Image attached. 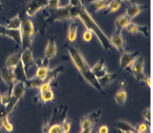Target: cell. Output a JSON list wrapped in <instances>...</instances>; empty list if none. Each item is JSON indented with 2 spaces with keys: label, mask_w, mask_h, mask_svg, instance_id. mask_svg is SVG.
Wrapping results in <instances>:
<instances>
[{
  "label": "cell",
  "mask_w": 153,
  "mask_h": 133,
  "mask_svg": "<svg viewBox=\"0 0 153 133\" xmlns=\"http://www.w3.org/2000/svg\"><path fill=\"white\" fill-rule=\"evenodd\" d=\"M143 82H145L146 83V85L149 87V88H151V86H152V81H151V78H150L149 76L146 75Z\"/></svg>",
  "instance_id": "7bdbcfd3"
},
{
  "label": "cell",
  "mask_w": 153,
  "mask_h": 133,
  "mask_svg": "<svg viewBox=\"0 0 153 133\" xmlns=\"http://www.w3.org/2000/svg\"><path fill=\"white\" fill-rule=\"evenodd\" d=\"M108 131H109V129H108V126H106V125H103V126H101L99 127V129H98V131H97V132L98 133H108Z\"/></svg>",
  "instance_id": "ab89813d"
},
{
  "label": "cell",
  "mask_w": 153,
  "mask_h": 133,
  "mask_svg": "<svg viewBox=\"0 0 153 133\" xmlns=\"http://www.w3.org/2000/svg\"><path fill=\"white\" fill-rule=\"evenodd\" d=\"M108 2H104V1H102V0H94V1H92L90 3L89 9L92 11V13H97V12L101 11V10H103V9L107 7Z\"/></svg>",
  "instance_id": "d4e9b609"
},
{
  "label": "cell",
  "mask_w": 153,
  "mask_h": 133,
  "mask_svg": "<svg viewBox=\"0 0 153 133\" xmlns=\"http://www.w3.org/2000/svg\"><path fill=\"white\" fill-rule=\"evenodd\" d=\"M78 33V22L76 20H71L67 33V40L69 42L73 43L77 39Z\"/></svg>",
  "instance_id": "e0dca14e"
},
{
  "label": "cell",
  "mask_w": 153,
  "mask_h": 133,
  "mask_svg": "<svg viewBox=\"0 0 153 133\" xmlns=\"http://www.w3.org/2000/svg\"><path fill=\"white\" fill-rule=\"evenodd\" d=\"M80 2H82V0H69V4L71 7H75Z\"/></svg>",
  "instance_id": "60d3db41"
},
{
  "label": "cell",
  "mask_w": 153,
  "mask_h": 133,
  "mask_svg": "<svg viewBox=\"0 0 153 133\" xmlns=\"http://www.w3.org/2000/svg\"><path fill=\"white\" fill-rule=\"evenodd\" d=\"M78 11V18L82 22L84 26L85 27L86 30H89L92 32L93 34H94L99 40L100 45L102 46L106 51H110L113 49V46L110 42L109 38L106 36V34L103 33V31L100 28V26L97 24V22L94 21V19L90 14L87 8L83 4V2H80L79 4L75 7Z\"/></svg>",
  "instance_id": "7a4b0ae2"
},
{
  "label": "cell",
  "mask_w": 153,
  "mask_h": 133,
  "mask_svg": "<svg viewBox=\"0 0 153 133\" xmlns=\"http://www.w3.org/2000/svg\"><path fill=\"white\" fill-rule=\"evenodd\" d=\"M0 124H1V126L3 127V129L6 132L10 133L13 131V126L9 121L8 115L5 113V112H4V114L0 116Z\"/></svg>",
  "instance_id": "7402d4cb"
},
{
  "label": "cell",
  "mask_w": 153,
  "mask_h": 133,
  "mask_svg": "<svg viewBox=\"0 0 153 133\" xmlns=\"http://www.w3.org/2000/svg\"><path fill=\"white\" fill-rule=\"evenodd\" d=\"M51 82H47V81H44L42 83V84L41 85V87L39 88L40 90V94L41 93H43L45 91H47V90L51 89Z\"/></svg>",
  "instance_id": "f35d334b"
},
{
  "label": "cell",
  "mask_w": 153,
  "mask_h": 133,
  "mask_svg": "<svg viewBox=\"0 0 153 133\" xmlns=\"http://www.w3.org/2000/svg\"><path fill=\"white\" fill-rule=\"evenodd\" d=\"M129 71L132 73L135 79L138 81L143 82L146 78V75L144 73L145 70V61L144 58L141 55H139L132 61V64L128 67Z\"/></svg>",
  "instance_id": "5b68a950"
},
{
  "label": "cell",
  "mask_w": 153,
  "mask_h": 133,
  "mask_svg": "<svg viewBox=\"0 0 153 133\" xmlns=\"http://www.w3.org/2000/svg\"><path fill=\"white\" fill-rule=\"evenodd\" d=\"M132 22V19L128 18L127 15L123 14L121 16H119L118 18L115 20V22H114V25H115V31H117V32H120L122 33V31L124 28H126L128 25Z\"/></svg>",
  "instance_id": "ac0fdd59"
},
{
  "label": "cell",
  "mask_w": 153,
  "mask_h": 133,
  "mask_svg": "<svg viewBox=\"0 0 153 133\" xmlns=\"http://www.w3.org/2000/svg\"><path fill=\"white\" fill-rule=\"evenodd\" d=\"M97 133H98V132H97Z\"/></svg>",
  "instance_id": "f907efd6"
},
{
  "label": "cell",
  "mask_w": 153,
  "mask_h": 133,
  "mask_svg": "<svg viewBox=\"0 0 153 133\" xmlns=\"http://www.w3.org/2000/svg\"><path fill=\"white\" fill-rule=\"evenodd\" d=\"M57 54V47L55 36H49L48 42L44 50V58L50 61L53 59Z\"/></svg>",
  "instance_id": "8fae6325"
},
{
  "label": "cell",
  "mask_w": 153,
  "mask_h": 133,
  "mask_svg": "<svg viewBox=\"0 0 153 133\" xmlns=\"http://www.w3.org/2000/svg\"><path fill=\"white\" fill-rule=\"evenodd\" d=\"M102 1H104V2H108V0H102Z\"/></svg>",
  "instance_id": "7dc6e473"
},
{
  "label": "cell",
  "mask_w": 153,
  "mask_h": 133,
  "mask_svg": "<svg viewBox=\"0 0 153 133\" xmlns=\"http://www.w3.org/2000/svg\"><path fill=\"white\" fill-rule=\"evenodd\" d=\"M40 99L42 100L43 103H49V102H52L55 99V94L52 89L50 90L45 91L43 93L40 94Z\"/></svg>",
  "instance_id": "4dcf8cb0"
},
{
  "label": "cell",
  "mask_w": 153,
  "mask_h": 133,
  "mask_svg": "<svg viewBox=\"0 0 153 133\" xmlns=\"http://www.w3.org/2000/svg\"><path fill=\"white\" fill-rule=\"evenodd\" d=\"M91 70L97 79H99L102 78L108 73L107 67L105 65V61L103 59H100L95 65L91 67Z\"/></svg>",
  "instance_id": "9a60e30c"
},
{
  "label": "cell",
  "mask_w": 153,
  "mask_h": 133,
  "mask_svg": "<svg viewBox=\"0 0 153 133\" xmlns=\"http://www.w3.org/2000/svg\"><path fill=\"white\" fill-rule=\"evenodd\" d=\"M0 75H1V79H3V81L5 83V84L7 86H8L9 91H10L12 87L13 86V84L16 82V79H15L14 74H13V69H8L6 66H4V67L1 69Z\"/></svg>",
  "instance_id": "7c38bea8"
},
{
  "label": "cell",
  "mask_w": 153,
  "mask_h": 133,
  "mask_svg": "<svg viewBox=\"0 0 153 133\" xmlns=\"http://www.w3.org/2000/svg\"><path fill=\"white\" fill-rule=\"evenodd\" d=\"M22 24V18L20 15L17 14L15 17L7 20L6 27L9 29H20Z\"/></svg>",
  "instance_id": "83f0119b"
},
{
  "label": "cell",
  "mask_w": 153,
  "mask_h": 133,
  "mask_svg": "<svg viewBox=\"0 0 153 133\" xmlns=\"http://www.w3.org/2000/svg\"><path fill=\"white\" fill-rule=\"evenodd\" d=\"M146 7V5H142V4L132 3L130 6H128V7H127L125 14L127 15L130 19H132H132L134 18H136L141 12H143Z\"/></svg>",
  "instance_id": "2e32d148"
},
{
  "label": "cell",
  "mask_w": 153,
  "mask_h": 133,
  "mask_svg": "<svg viewBox=\"0 0 153 133\" xmlns=\"http://www.w3.org/2000/svg\"><path fill=\"white\" fill-rule=\"evenodd\" d=\"M20 61H21V53L19 52L13 53L6 59L5 66L8 69H13L20 64Z\"/></svg>",
  "instance_id": "d6986e66"
},
{
  "label": "cell",
  "mask_w": 153,
  "mask_h": 133,
  "mask_svg": "<svg viewBox=\"0 0 153 133\" xmlns=\"http://www.w3.org/2000/svg\"><path fill=\"white\" fill-rule=\"evenodd\" d=\"M20 64L24 69V72L26 73V75L27 76L29 69L36 65V61H35L34 56H33L32 47L22 50V52L21 53Z\"/></svg>",
  "instance_id": "8992f818"
},
{
  "label": "cell",
  "mask_w": 153,
  "mask_h": 133,
  "mask_svg": "<svg viewBox=\"0 0 153 133\" xmlns=\"http://www.w3.org/2000/svg\"><path fill=\"white\" fill-rule=\"evenodd\" d=\"M127 98H128V93L123 88H121L120 89L117 90L114 96V100L116 102V103L119 106L124 105Z\"/></svg>",
  "instance_id": "603a6c76"
},
{
  "label": "cell",
  "mask_w": 153,
  "mask_h": 133,
  "mask_svg": "<svg viewBox=\"0 0 153 133\" xmlns=\"http://www.w3.org/2000/svg\"><path fill=\"white\" fill-rule=\"evenodd\" d=\"M11 99H12V95H11L10 91H8V92H6L5 94H1L0 103L5 108V107L9 103V102L11 101Z\"/></svg>",
  "instance_id": "1f68e13d"
},
{
  "label": "cell",
  "mask_w": 153,
  "mask_h": 133,
  "mask_svg": "<svg viewBox=\"0 0 153 133\" xmlns=\"http://www.w3.org/2000/svg\"><path fill=\"white\" fill-rule=\"evenodd\" d=\"M142 115H143V119L146 121V122H151V108H145L142 112Z\"/></svg>",
  "instance_id": "8d00e7d4"
},
{
  "label": "cell",
  "mask_w": 153,
  "mask_h": 133,
  "mask_svg": "<svg viewBox=\"0 0 153 133\" xmlns=\"http://www.w3.org/2000/svg\"><path fill=\"white\" fill-rule=\"evenodd\" d=\"M4 36L9 37L14 41L17 46L21 45V33H20V29H9L7 28L4 33Z\"/></svg>",
  "instance_id": "ffe728a7"
},
{
  "label": "cell",
  "mask_w": 153,
  "mask_h": 133,
  "mask_svg": "<svg viewBox=\"0 0 153 133\" xmlns=\"http://www.w3.org/2000/svg\"><path fill=\"white\" fill-rule=\"evenodd\" d=\"M13 74H14L16 81H21V82L25 83L26 80L27 79V76L26 75V73L24 72V69L22 67L21 64H19L16 68L13 69Z\"/></svg>",
  "instance_id": "484cf974"
},
{
  "label": "cell",
  "mask_w": 153,
  "mask_h": 133,
  "mask_svg": "<svg viewBox=\"0 0 153 133\" xmlns=\"http://www.w3.org/2000/svg\"><path fill=\"white\" fill-rule=\"evenodd\" d=\"M0 98H1V93H0ZM0 105H1V103H0Z\"/></svg>",
  "instance_id": "681fc988"
},
{
  "label": "cell",
  "mask_w": 153,
  "mask_h": 133,
  "mask_svg": "<svg viewBox=\"0 0 153 133\" xmlns=\"http://www.w3.org/2000/svg\"><path fill=\"white\" fill-rule=\"evenodd\" d=\"M116 127L121 132L137 133L135 126H132L131 123H129V122H127V121H124V120H118L116 122Z\"/></svg>",
  "instance_id": "44dd1931"
},
{
  "label": "cell",
  "mask_w": 153,
  "mask_h": 133,
  "mask_svg": "<svg viewBox=\"0 0 153 133\" xmlns=\"http://www.w3.org/2000/svg\"><path fill=\"white\" fill-rule=\"evenodd\" d=\"M26 88H27V86H26L24 82L16 81L10 90L12 98L18 101L20 100L22 98H23L24 94H25Z\"/></svg>",
  "instance_id": "4fadbf2b"
},
{
  "label": "cell",
  "mask_w": 153,
  "mask_h": 133,
  "mask_svg": "<svg viewBox=\"0 0 153 133\" xmlns=\"http://www.w3.org/2000/svg\"><path fill=\"white\" fill-rule=\"evenodd\" d=\"M135 129L137 133H147L149 129V125L146 122H142L135 126Z\"/></svg>",
  "instance_id": "d6a6232c"
},
{
  "label": "cell",
  "mask_w": 153,
  "mask_h": 133,
  "mask_svg": "<svg viewBox=\"0 0 153 133\" xmlns=\"http://www.w3.org/2000/svg\"><path fill=\"white\" fill-rule=\"evenodd\" d=\"M43 82H44V80L33 76L31 79H27L26 80L25 84L26 86L31 88V89H39Z\"/></svg>",
  "instance_id": "f546056e"
},
{
  "label": "cell",
  "mask_w": 153,
  "mask_h": 133,
  "mask_svg": "<svg viewBox=\"0 0 153 133\" xmlns=\"http://www.w3.org/2000/svg\"><path fill=\"white\" fill-rule=\"evenodd\" d=\"M44 14V20L49 23L56 21H68L78 19L77 9L75 7H71L70 4L64 7H58L56 8L46 7Z\"/></svg>",
  "instance_id": "3957f363"
},
{
  "label": "cell",
  "mask_w": 153,
  "mask_h": 133,
  "mask_svg": "<svg viewBox=\"0 0 153 133\" xmlns=\"http://www.w3.org/2000/svg\"><path fill=\"white\" fill-rule=\"evenodd\" d=\"M109 40H110V42L113 47H114L120 54L124 52L125 48H126V41L122 35V33L115 31L112 34Z\"/></svg>",
  "instance_id": "9c48e42d"
},
{
  "label": "cell",
  "mask_w": 153,
  "mask_h": 133,
  "mask_svg": "<svg viewBox=\"0 0 153 133\" xmlns=\"http://www.w3.org/2000/svg\"><path fill=\"white\" fill-rule=\"evenodd\" d=\"M68 52L75 68L77 69V70L80 74V75L84 78V79L94 89L98 90L101 94H104L103 89L100 86L99 80L93 74L91 67L89 65L80 50L75 46L70 45L68 46Z\"/></svg>",
  "instance_id": "6da1fadb"
},
{
  "label": "cell",
  "mask_w": 153,
  "mask_h": 133,
  "mask_svg": "<svg viewBox=\"0 0 153 133\" xmlns=\"http://www.w3.org/2000/svg\"><path fill=\"white\" fill-rule=\"evenodd\" d=\"M117 74H114V73H108V72L104 76H103L102 78L99 79V83H100V86L102 88L104 87H107L108 84H110L114 80L117 79Z\"/></svg>",
  "instance_id": "cb8c5ba5"
},
{
  "label": "cell",
  "mask_w": 153,
  "mask_h": 133,
  "mask_svg": "<svg viewBox=\"0 0 153 133\" xmlns=\"http://www.w3.org/2000/svg\"><path fill=\"white\" fill-rule=\"evenodd\" d=\"M0 10H3V4H1V2H0Z\"/></svg>",
  "instance_id": "f6af8a7d"
},
{
  "label": "cell",
  "mask_w": 153,
  "mask_h": 133,
  "mask_svg": "<svg viewBox=\"0 0 153 133\" xmlns=\"http://www.w3.org/2000/svg\"><path fill=\"white\" fill-rule=\"evenodd\" d=\"M21 33V46L22 50L31 48L32 41L35 36V27L31 19L28 18H22V24L20 27Z\"/></svg>",
  "instance_id": "277c9868"
},
{
  "label": "cell",
  "mask_w": 153,
  "mask_h": 133,
  "mask_svg": "<svg viewBox=\"0 0 153 133\" xmlns=\"http://www.w3.org/2000/svg\"><path fill=\"white\" fill-rule=\"evenodd\" d=\"M82 38L83 40L85 41V42H89L91 40L93 39V33L90 32L89 30H86L83 33V35H82Z\"/></svg>",
  "instance_id": "d590c367"
},
{
  "label": "cell",
  "mask_w": 153,
  "mask_h": 133,
  "mask_svg": "<svg viewBox=\"0 0 153 133\" xmlns=\"http://www.w3.org/2000/svg\"><path fill=\"white\" fill-rule=\"evenodd\" d=\"M120 1H123V2H128V1H133V0H120Z\"/></svg>",
  "instance_id": "bcb514c9"
},
{
  "label": "cell",
  "mask_w": 153,
  "mask_h": 133,
  "mask_svg": "<svg viewBox=\"0 0 153 133\" xmlns=\"http://www.w3.org/2000/svg\"><path fill=\"white\" fill-rule=\"evenodd\" d=\"M61 126L64 130V132L65 133H69L71 129V122L68 119L65 118L62 122V124H61Z\"/></svg>",
  "instance_id": "e575fe53"
},
{
  "label": "cell",
  "mask_w": 153,
  "mask_h": 133,
  "mask_svg": "<svg viewBox=\"0 0 153 133\" xmlns=\"http://www.w3.org/2000/svg\"><path fill=\"white\" fill-rule=\"evenodd\" d=\"M122 2L120 0H112L110 2H108L107 6V10L105 12V14L108 13H116V12L121 7Z\"/></svg>",
  "instance_id": "f1b7e54d"
},
{
  "label": "cell",
  "mask_w": 153,
  "mask_h": 133,
  "mask_svg": "<svg viewBox=\"0 0 153 133\" xmlns=\"http://www.w3.org/2000/svg\"><path fill=\"white\" fill-rule=\"evenodd\" d=\"M100 115H101V111L96 110L89 113L88 115L85 116L80 121V124H79L80 129H85L89 126H94L98 120L100 119Z\"/></svg>",
  "instance_id": "ba28073f"
},
{
  "label": "cell",
  "mask_w": 153,
  "mask_h": 133,
  "mask_svg": "<svg viewBox=\"0 0 153 133\" xmlns=\"http://www.w3.org/2000/svg\"><path fill=\"white\" fill-rule=\"evenodd\" d=\"M47 133H65L61 126V124H53L49 127Z\"/></svg>",
  "instance_id": "836d02e7"
},
{
  "label": "cell",
  "mask_w": 153,
  "mask_h": 133,
  "mask_svg": "<svg viewBox=\"0 0 153 133\" xmlns=\"http://www.w3.org/2000/svg\"><path fill=\"white\" fill-rule=\"evenodd\" d=\"M139 51H133V52H123L122 53L120 59H119V67L120 69H128L129 65L132 64V62L136 58L139 56Z\"/></svg>",
  "instance_id": "30bf717a"
},
{
  "label": "cell",
  "mask_w": 153,
  "mask_h": 133,
  "mask_svg": "<svg viewBox=\"0 0 153 133\" xmlns=\"http://www.w3.org/2000/svg\"><path fill=\"white\" fill-rule=\"evenodd\" d=\"M87 1H89V2H90V3H91V2H92V1H94V0H87Z\"/></svg>",
  "instance_id": "c3c4849f"
},
{
  "label": "cell",
  "mask_w": 153,
  "mask_h": 133,
  "mask_svg": "<svg viewBox=\"0 0 153 133\" xmlns=\"http://www.w3.org/2000/svg\"><path fill=\"white\" fill-rule=\"evenodd\" d=\"M6 26H3L0 24V35L2 36H4V33H5V31H6Z\"/></svg>",
  "instance_id": "ee69618b"
},
{
  "label": "cell",
  "mask_w": 153,
  "mask_h": 133,
  "mask_svg": "<svg viewBox=\"0 0 153 133\" xmlns=\"http://www.w3.org/2000/svg\"><path fill=\"white\" fill-rule=\"evenodd\" d=\"M127 31L131 34H137V33H142L145 37H148L149 36V27L148 26L145 25H139L137 23H133V22H130L126 27Z\"/></svg>",
  "instance_id": "5bb4252c"
},
{
  "label": "cell",
  "mask_w": 153,
  "mask_h": 133,
  "mask_svg": "<svg viewBox=\"0 0 153 133\" xmlns=\"http://www.w3.org/2000/svg\"><path fill=\"white\" fill-rule=\"evenodd\" d=\"M47 7L46 0H30L27 5L26 15L27 17H33L36 13Z\"/></svg>",
  "instance_id": "52a82bcc"
},
{
  "label": "cell",
  "mask_w": 153,
  "mask_h": 133,
  "mask_svg": "<svg viewBox=\"0 0 153 133\" xmlns=\"http://www.w3.org/2000/svg\"><path fill=\"white\" fill-rule=\"evenodd\" d=\"M64 70V66L63 65H58L56 68L50 69V71L48 73V75L44 81H47V82H52V80L56 78L57 76L59 75L62 71Z\"/></svg>",
  "instance_id": "4316f807"
},
{
  "label": "cell",
  "mask_w": 153,
  "mask_h": 133,
  "mask_svg": "<svg viewBox=\"0 0 153 133\" xmlns=\"http://www.w3.org/2000/svg\"><path fill=\"white\" fill-rule=\"evenodd\" d=\"M93 130H94V126H89V127H87L85 129L80 130L79 133H92Z\"/></svg>",
  "instance_id": "b9f144b4"
},
{
  "label": "cell",
  "mask_w": 153,
  "mask_h": 133,
  "mask_svg": "<svg viewBox=\"0 0 153 133\" xmlns=\"http://www.w3.org/2000/svg\"><path fill=\"white\" fill-rule=\"evenodd\" d=\"M47 1V7L49 8H56L60 7L61 0H46Z\"/></svg>",
  "instance_id": "74e56055"
}]
</instances>
